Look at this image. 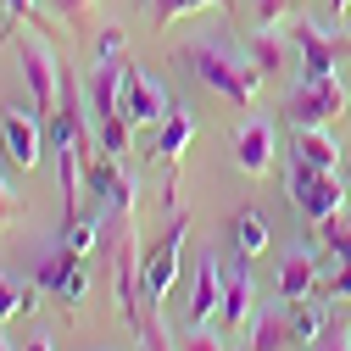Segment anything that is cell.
Here are the masks:
<instances>
[{"label":"cell","mask_w":351,"mask_h":351,"mask_svg":"<svg viewBox=\"0 0 351 351\" xmlns=\"http://www.w3.org/2000/svg\"><path fill=\"white\" fill-rule=\"evenodd\" d=\"M184 67L212 84L223 101L234 106H251L256 101V84H262V67L245 56V51H223V45H206V39H195V45H184Z\"/></svg>","instance_id":"1"},{"label":"cell","mask_w":351,"mask_h":351,"mask_svg":"<svg viewBox=\"0 0 351 351\" xmlns=\"http://www.w3.org/2000/svg\"><path fill=\"white\" fill-rule=\"evenodd\" d=\"M17 67H23V84H28L34 112H39V117H56V106H62V62L51 56V45L28 34L23 45H17Z\"/></svg>","instance_id":"2"},{"label":"cell","mask_w":351,"mask_h":351,"mask_svg":"<svg viewBox=\"0 0 351 351\" xmlns=\"http://www.w3.org/2000/svg\"><path fill=\"white\" fill-rule=\"evenodd\" d=\"M290 195H295V206L313 217V223L335 217V212H340V201H346L340 173H335V167H313V162H295V167H290Z\"/></svg>","instance_id":"3"},{"label":"cell","mask_w":351,"mask_h":351,"mask_svg":"<svg viewBox=\"0 0 351 351\" xmlns=\"http://www.w3.org/2000/svg\"><path fill=\"white\" fill-rule=\"evenodd\" d=\"M184 234H190V217L179 212V217H173V229L162 234V245L145 256V268H140V295H145V306H162V301H167L173 279H179V251H184Z\"/></svg>","instance_id":"4"},{"label":"cell","mask_w":351,"mask_h":351,"mask_svg":"<svg viewBox=\"0 0 351 351\" xmlns=\"http://www.w3.org/2000/svg\"><path fill=\"white\" fill-rule=\"evenodd\" d=\"M340 112H346V84L335 73L329 78H301V90L290 95V117L301 128H329Z\"/></svg>","instance_id":"5"},{"label":"cell","mask_w":351,"mask_h":351,"mask_svg":"<svg viewBox=\"0 0 351 351\" xmlns=\"http://www.w3.org/2000/svg\"><path fill=\"white\" fill-rule=\"evenodd\" d=\"M34 285L78 306V301H84V290H90V279H84V256H78L73 245H56V251H51L45 262H39V274H34Z\"/></svg>","instance_id":"6"},{"label":"cell","mask_w":351,"mask_h":351,"mask_svg":"<svg viewBox=\"0 0 351 351\" xmlns=\"http://www.w3.org/2000/svg\"><path fill=\"white\" fill-rule=\"evenodd\" d=\"M295 39H301V73L306 78H329L335 73V56L346 51V34L340 28H324L313 17H301L295 23Z\"/></svg>","instance_id":"7"},{"label":"cell","mask_w":351,"mask_h":351,"mask_svg":"<svg viewBox=\"0 0 351 351\" xmlns=\"http://www.w3.org/2000/svg\"><path fill=\"white\" fill-rule=\"evenodd\" d=\"M117 112H123L128 123H162V117H167V90H162L145 67H128V73H123V101H117Z\"/></svg>","instance_id":"8"},{"label":"cell","mask_w":351,"mask_h":351,"mask_svg":"<svg viewBox=\"0 0 351 351\" xmlns=\"http://www.w3.org/2000/svg\"><path fill=\"white\" fill-rule=\"evenodd\" d=\"M0 134H6V156H12L23 173L39 167V156H45V128H39V112H6Z\"/></svg>","instance_id":"9"},{"label":"cell","mask_w":351,"mask_h":351,"mask_svg":"<svg viewBox=\"0 0 351 351\" xmlns=\"http://www.w3.org/2000/svg\"><path fill=\"white\" fill-rule=\"evenodd\" d=\"M123 62H95V73L84 78V101H90V112H95V123L101 117H117V101H123Z\"/></svg>","instance_id":"10"},{"label":"cell","mask_w":351,"mask_h":351,"mask_svg":"<svg viewBox=\"0 0 351 351\" xmlns=\"http://www.w3.org/2000/svg\"><path fill=\"white\" fill-rule=\"evenodd\" d=\"M84 184H90L95 195H106L117 217L134 212V184H128L123 173H117V156H106V162H84Z\"/></svg>","instance_id":"11"},{"label":"cell","mask_w":351,"mask_h":351,"mask_svg":"<svg viewBox=\"0 0 351 351\" xmlns=\"http://www.w3.org/2000/svg\"><path fill=\"white\" fill-rule=\"evenodd\" d=\"M290 306H295V301L256 313V324H251V351H290V346H295V313H290Z\"/></svg>","instance_id":"12"},{"label":"cell","mask_w":351,"mask_h":351,"mask_svg":"<svg viewBox=\"0 0 351 351\" xmlns=\"http://www.w3.org/2000/svg\"><path fill=\"white\" fill-rule=\"evenodd\" d=\"M217 301H223V268H217V256H201L195 285H190V324H206L217 313Z\"/></svg>","instance_id":"13"},{"label":"cell","mask_w":351,"mask_h":351,"mask_svg":"<svg viewBox=\"0 0 351 351\" xmlns=\"http://www.w3.org/2000/svg\"><path fill=\"white\" fill-rule=\"evenodd\" d=\"M234 162L245 173H268V162H274V128L262 123V117H251L240 134H234Z\"/></svg>","instance_id":"14"},{"label":"cell","mask_w":351,"mask_h":351,"mask_svg":"<svg viewBox=\"0 0 351 351\" xmlns=\"http://www.w3.org/2000/svg\"><path fill=\"white\" fill-rule=\"evenodd\" d=\"M313 285H318L313 251H290V256L279 262V290H285V301H306V295H313Z\"/></svg>","instance_id":"15"},{"label":"cell","mask_w":351,"mask_h":351,"mask_svg":"<svg viewBox=\"0 0 351 351\" xmlns=\"http://www.w3.org/2000/svg\"><path fill=\"white\" fill-rule=\"evenodd\" d=\"M245 313H251V274L240 268L234 279H223V301H217V318H223V329H245Z\"/></svg>","instance_id":"16"},{"label":"cell","mask_w":351,"mask_h":351,"mask_svg":"<svg viewBox=\"0 0 351 351\" xmlns=\"http://www.w3.org/2000/svg\"><path fill=\"white\" fill-rule=\"evenodd\" d=\"M295 145H301V162H313V167H340V145H335L329 128H301Z\"/></svg>","instance_id":"17"},{"label":"cell","mask_w":351,"mask_h":351,"mask_svg":"<svg viewBox=\"0 0 351 351\" xmlns=\"http://www.w3.org/2000/svg\"><path fill=\"white\" fill-rule=\"evenodd\" d=\"M245 56L262 67V78H268V73H279V67H285V39H279V28L251 34V39H245Z\"/></svg>","instance_id":"18"},{"label":"cell","mask_w":351,"mask_h":351,"mask_svg":"<svg viewBox=\"0 0 351 351\" xmlns=\"http://www.w3.org/2000/svg\"><path fill=\"white\" fill-rule=\"evenodd\" d=\"M190 134H195V117H190V112H167L162 128H156V151H162V156H179V151L190 145Z\"/></svg>","instance_id":"19"},{"label":"cell","mask_w":351,"mask_h":351,"mask_svg":"<svg viewBox=\"0 0 351 351\" xmlns=\"http://www.w3.org/2000/svg\"><path fill=\"white\" fill-rule=\"evenodd\" d=\"M34 295H39V285H17L12 274H0V324L17 313H34Z\"/></svg>","instance_id":"20"},{"label":"cell","mask_w":351,"mask_h":351,"mask_svg":"<svg viewBox=\"0 0 351 351\" xmlns=\"http://www.w3.org/2000/svg\"><path fill=\"white\" fill-rule=\"evenodd\" d=\"M234 245H240V256H262L268 251V223L256 212H240L234 217Z\"/></svg>","instance_id":"21"},{"label":"cell","mask_w":351,"mask_h":351,"mask_svg":"<svg viewBox=\"0 0 351 351\" xmlns=\"http://www.w3.org/2000/svg\"><path fill=\"white\" fill-rule=\"evenodd\" d=\"M134 335H140V351H179V340H167L162 306H145V318L134 324Z\"/></svg>","instance_id":"22"},{"label":"cell","mask_w":351,"mask_h":351,"mask_svg":"<svg viewBox=\"0 0 351 351\" xmlns=\"http://www.w3.org/2000/svg\"><path fill=\"white\" fill-rule=\"evenodd\" d=\"M324 329H329V313H324V306H306V301H295V346H313Z\"/></svg>","instance_id":"23"},{"label":"cell","mask_w":351,"mask_h":351,"mask_svg":"<svg viewBox=\"0 0 351 351\" xmlns=\"http://www.w3.org/2000/svg\"><path fill=\"white\" fill-rule=\"evenodd\" d=\"M128 128H134V123H128L123 112H117V117H101V151H106V156H123V151H128Z\"/></svg>","instance_id":"24"},{"label":"cell","mask_w":351,"mask_h":351,"mask_svg":"<svg viewBox=\"0 0 351 351\" xmlns=\"http://www.w3.org/2000/svg\"><path fill=\"white\" fill-rule=\"evenodd\" d=\"M318 240H324L329 251L351 256V223H340V212H335V217H324V223H318Z\"/></svg>","instance_id":"25"},{"label":"cell","mask_w":351,"mask_h":351,"mask_svg":"<svg viewBox=\"0 0 351 351\" xmlns=\"http://www.w3.org/2000/svg\"><path fill=\"white\" fill-rule=\"evenodd\" d=\"M156 6V23H173V17H184V12H201V6H229V0H151Z\"/></svg>","instance_id":"26"},{"label":"cell","mask_w":351,"mask_h":351,"mask_svg":"<svg viewBox=\"0 0 351 351\" xmlns=\"http://www.w3.org/2000/svg\"><path fill=\"white\" fill-rule=\"evenodd\" d=\"M313 351H351V324H340V318H329V329L313 340Z\"/></svg>","instance_id":"27"},{"label":"cell","mask_w":351,"mask_h":351,"mask_svg":"<svg viewBox=\"0 0 351 351\" xmlns=\"http://www.w3.org/2000/svg\"><path fill=\"white\" fill-rule=\"evenodd\" d=\"M51 12H56V17H67V23H78V28H90L95 0H51Z\"/></svg>","instance_id":"28"},{"label":"cell","mask_w":351,"mask_h":351,"mask_svg":"<svg viewBox=\"0 0 351 351\" xmlns=\"http://www.w3.org/2000/svg\"><path fill=\"white\" fill-rule=\"evenodd\" d=\"M179 351H223V340H217L212 329H201V324H195V329H184V335H179Z\"/></svg>","instance_id":"29"},{"label":"cell","mask_w":351,"mask_h":351,"mask_svg":"<svg viewBox=\"0 0 351 351\" xmlns=\"http://www.w3.org/2000/svg\"><path fill=\"white\" fill-rule=\"evenodd\" d=\"M95 240H101V229H95V223H73V229H67V240H62V245H73V251H78V256H90V251H95Z\"/></svg>","instance_id":"30"},{"label":"cell","mask_w":351,"mask_h":351,"mask_svg":"<svg viewBox=\"0 0 351 351\" xmlns=\"http://www.w3.org/2000/svg\"><path fill=\"white\" fill-rule=\"evenodd\" d=\"M123 56V28H101L95 34V62H117Z\"/></svg>","instance_id":"31"},{"label":"cell","mask_w":351,"mask_h":351,"mask_svg":"<svg viewBox=\"0 0 351 351\" xmlns=\"http://www.w3.org/2000/svg\"><path fill=\"white\" fill-rule=\"evenodd\" d=\"M12 217H17V195H12L6 179H0V223H12Z\"/></svg>","instance_id":"32"},{"label":"cell","mask_w":351,"mask_h":351,"mask_svg":"<svg viewBox=\"0 0 351 351\" xmlns=\"http://www.w3.org/2000/svg\"><path fill=\"white\" fill-rule=\"evenodd\" d=\"M6 6H12L17 17H34V6H39V0H6Z\"/></svg>","instance_id":"33"},{"label":"cell","mask_w":351,"mask_h":351,"mask_svg":"<svg viewBox=\"0 0 351 351\" xmlns=\"http://www.w3.org/2000/svg\"><path fill=\"white\" fill-rule=\"evenodd\" d=\"M23 351H56V346H51V335H34V340H28Z\"/></svg>","instance_id":"34"},{"label":"cell","mask_w":351,"mask_h":351,"mask_svg":"<svg viewBox=\"0 0 351 351\" xmlns=\"http://www.w3.org/2000/svg\"><path fill=\"white\" fill-rule=\"evenodd\" d=\"M329 12H335V17H340V12H346V0H329Z\"/></svg>","instance_id":"35"},{"label":"cell","mask_w":351,"mask_h":351,"mask_svg":"<svg viewBox=\"0 0 351 351\" xmlns=\"http://www.w3.org/2000/svg\"><path fill=\"white\" fill-rule=\"evenodd\" d=\"M0 329H6V324H0ZM0 351H12V346H6V335H0Z\"/></svg>","instance_id":"36"}]
</instances>
